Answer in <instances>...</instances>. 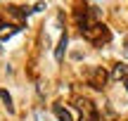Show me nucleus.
I'll list each match as a JSON object with an SVG mask.
<instances>
[{
    "label": "nucleus",
    "instance_id": "1",
    "mask_svg": "<svg viewBox=\"0 0 128 121\" xmlns=\"http://www.w3.org/2000/svg\"><path fill=\"white\" fill-rule=\"evenodd\" d=\"M81 33H83V38H86V40H90V43H97V45H100V43H107L109 40V28L104 26V24H90V26H86V28H81Z\"/></svg>",
    "mask_w": 128,
    "mask_h": 121
},
{
    "label": "nucleus",
    "instance_id": "2",
    "mask_svg": "<svg viewBox=\"0 0 128 121\" xmlns=\"http://www.w3.org/2000/svg\"><path fill=\"white\" fill-rule=\"evenodd\" d=\"M76 104H78V109H81V119H78V121H100V119H97V112H95V107H92L90 100H86V98H76Z\"/></svg>",
    "mask_w": 128,
    "mask_h": 121
},
{
    "label": "nucleus",
    "instance_id": "3",
    "mask_svg": "<svg viewBox=\"0 0 128 121\" xmlns=\"http://www.w3.org/2000/svg\"><path fill=\"white\" fill-rule=\"evenodd\" d=\"M104 81H107V74H104V69L95 66V69L90 71V86H92V88H102V86H104Z\"/></svg>",
    "mask_w": 128,
    "mask_h": 121
},
{
    "label": "nucleus",
    "instance_id": "4",
    "mask_svg": "<svg viewBox=\"0 0 128 121\" xmlns=\"http://www.w3.org/2000/svg\"><path fill=\"white\" fill-rule=\"evenodd\" d=\"M19 24H0V40H7V38H12L14 33H19Z\"/></svg>",
    "mask_w": 128,
    "mask_h": 121
},
{
    "label": "nucleus",
    "instance_id": "5",
    "mask_svg": "<svg viewBox=\"0 0 128 121\" xmlns=\"http://www.w3.org/2000/svg\"><path fill=\"white\" fill-rule=\"evenodd\" d=\"M66 45H69V36H66V31H64V33H62V38H60V43H57V50H55V60H57V62H62V60H64Z\"/></svg>",
    "mask_w": 128,
    "mask_h": 121
},
{
    "label": "nucleus",
    "instance_id": "6",
    "mask_svg": "<svg viewBox=\"0 0 128 121\" xmlns=\"http://www.w3.org/2000/svg\"><path fill=\"white\" fill-rule=\"evenodd\" d=\"M112 76H114L116 81H124V83H126V81H128V64H116Z\"/></svg>",
    "mask_w": 128,
    "mask_h": 121
},
{
    "label": "nucleus",
    "instance_id": "7",
    "mask_svg": "<svg viewBox=\"0 0 128 121\" xmlns=\"http://www.w3.org/2000/svg\"><path fill=\"white\" fill-rule=\"evenodd\" d=\"M55 116L60 119V121H74V119H71V112H69L66 107H62V102L55 104Z\"/></svg>",
    "mask_w": 128,
    "mask_h": 121
},
{
    "label": "nucleus",
    "instance_id": "8",
    "mask_svg": "<svg viewBox=\"0 0 128 121\" xmlns=\"http://www.w3.org/2000/svg\"><path fill=\"white\" fill-rule=\"evenodd\" d=\"M0 100H2V104L7 107V112L12 114V112H14V104H12V98H10V93H7L5 88H0Z\"/></svg>",
    "mask_w": 128,
    "mask_h": 121
},
{
    "label": "nucleus",
    "instance_id": "9",
    "mask_svg": "<svg viewBox=\"0 0 128 121\" xmlns=\"http://www.w3.org/2000/svg\"><path fill=\"white\" fill-rule=\"evenodd\" d=\"M33 116H36V121H48V116H45V112H43L40 107H38L36 112H33Z\"/></svg>",
    "mask_w": 128,
    "mask_h": 121
},
{
    "label": "nucleus",
    "instance_id": "10",
    "mask_svg": "<svg viewBox=\"0 0 128 121\" xmlns=\"http://www.w3.org/2000/svg\"><path fill=\"white\" fill-rule=\"evenodd\" d=\"M124 52H126V57H128V43H126V48H124Z\"/></svg>",
    "mask_w": 128,
    "mask_h": 121
},
{
    "label": "nucleus",
    "instance_id": "11",
    "mask_svg": "<svg viewBox=\"0 0 128 121\" xmlns=\"http://www.w3.org/2000/svg\"><path fill=\"white\" fill-rule=\"evenodd\" d=\"M126 90H128V81H126Z\"/></svg>",
    "mask_w": 128,
    "mask_h": 121
},
{
    "label": "nucleus",
    "instance_id": "12",
    "mask_svg": "<svg viewBox=\"0 0 128 121\" xmlns=\"http://www.w3.org/2000/svg\"><path fill=\"white\" fill-rule=\"evenodd\" d=\"M0 55H2V48H0Z\"/></svg>",
    "mask_w": 128,
    "mask_h": 121
}]
</instances>
